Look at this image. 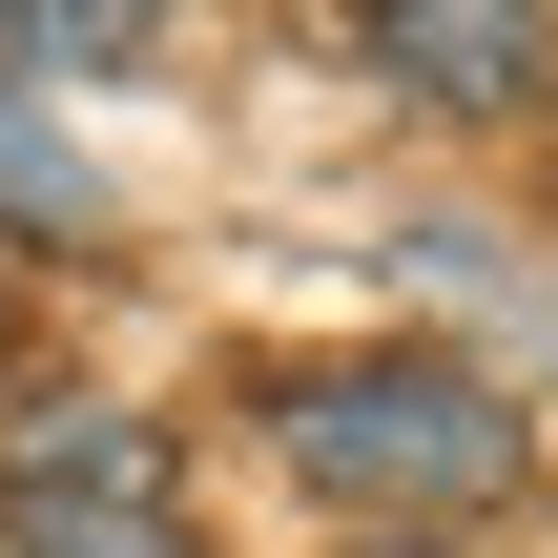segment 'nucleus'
Returning <instances> with one entry per match:
<instances>
[{
    "label": "nucleus",
    "mask_w": 558,
    "mask_h": 558,
    "mask_svg": "<svg viewBox=\"0 0 558 558\" xmlns=\"http://www.w3.org/2000/svg\"><path fill=\"white\" fill-rule=\"evenodd\" d=\"M0 62H41V83H124V62H145V0H0Z\"/></svg>",
    "instance_id": "obj_5"
},
{
    "label": "nucleus",
    "mask_w": 558,
    "mask_h": 558,
    "mask_svg": "<svg viewBox=\"0 0 558 558\" xmlns=\"http://www.w3.org/2000/svg\"><path fill=\"white\" fill-rule=\"evenodd\" d=\"M0 207H41V228H62V207H83V186H62V145H41V124H0Z\"/></svg>",
    "instance_id": "obj_6"
},
{
    "label": "nucleus",
    "mask_w": 558,
    "mask_h": 558,
    "mask_svg": "<svg viewBox=\"0 0 558 558\" xmlns=\"http://www.w3.org/2000/svg\"><path fill=\"white\" fill-rule=\"evenodd\" d=\"M269 414H290V476L352 518H476L518 476V393L456 352H352V373H290Z\"/></svg>",
    "instance_id": "obj_1"
},
{
    "label": "nucleus",
    "mask_w": 558,
    "mask_h": 558,
    "mask_svg": "<svg viewBox=\"0 0 558 558\" xmlns=\"http://www.w3.org/2000/svg\"><path fill=\"white\" fill-rule=\"evenodd\" d=\"M0 558H186L166 476H62V497H0Z\"/></svg>",
    "instance_id": "obj_3"
},
{
    "label": "nucleus",
    "mask_w": 558,
    "mask_h": 558,
    "mask_svg": "<svg viewBox=\"0 0 558 558\" xmlns=\"http://www.w3.org/2000/svg\"><path fill=\"white\" fill-rule=\"evenodd\" d=\"M62 476H166V435H145V414H104V393H41L0 497H62Z\"/></svg>",
    "instance_id": "obj_4"
},
{
    "label": "nucleus",
    "mask_w": 558,
    "mask_h": 558,
    "mask_svg": "<svg viewBox=\"0 0 558 558\" xmlns=\"http://www.w3.org/2000/svg\"><path fill=\"white\" fill-rule=\"evenodd\" d=\"M373 62H393V83H435V104H538V21H518V0H393V21H373Z\"/></svg>",
    "instance_id": "obj_2"
}]
</instances>
